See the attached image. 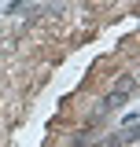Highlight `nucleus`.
I'll return each mask as SVG.
<instances>
[{
    "mask_svg": "<svg viewBox=\"0 0 140 147\" xmlns=\"http://www.w3.org/2000/svg\"><path fill=\"white\" fill-rule=\"evenodd\" d=\"M125 103H129V96H125V92H118V88H114V92H111V96H107V99H103V110H118V107H125Z\"/></svg>",
    "mask_w": 140,
    "mask_h": 147,
    "instance_id": "f257e3e1",
    "label": "nucleus"
},
{
    "mask_svg": "<svg viewBox=\"0 0 140 147\" xmlns=\"http://www.w3.org/2000/svg\"><path fill=\"white\" fill-rule=\"evenodd\" d=\"M114 88H118V92H125V96H129V92L137 88V77H133V74H125V77H118V81H114Z\"/></svg>",
    "mask_w": 140,
    "mask_h": 147,
    "instance_id": "f03ea898",
    "label": "nucleus"
}]
</instances>
